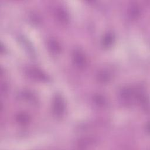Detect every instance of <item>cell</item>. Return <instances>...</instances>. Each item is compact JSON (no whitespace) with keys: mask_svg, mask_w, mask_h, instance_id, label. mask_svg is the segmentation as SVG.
<instances>
[{"mask_svg":"<svg viewBox=\"0 0 150 150\" xmlns=\"http://www.w3.org/2000/svg\"><path fill=\"white\" fill-rule=\"evenodd\" d=\"M48 47L50 52L54 54H57L60 53L61 47L59 43L53 39H50L48 41Z\"/></svg>","mask_w":150,"mask_h":150,"instance_id":"4","label":"cell"},{"mask_svg":"<svg viewBox=\"0 0 150 150\" xmlns=\"http://www.w3.org/2000/svg\"><path fill=\"white\" fill-rule=\"evenodd\" d=\"M73 61L79 68H83L87 63V59L84 54L79 49H76L73 53Z\"/></svg>","mask_w":150,"mask_h":150,"instance_id":"2","label":"cell"},{"mask_svg":"<svg viewBox=\"0 0 150 150\" xmlns=\"http://www.w3.org/2000/svg\"><path fill=\"white\" fill-rule=\"evenodd\" d=\"M97 76L99 81H100L102 83H106L111 78V76L108 73V72L104 70L100 71Z\"/></svg>","mask_w":150,"mask_h":150,"instance_id":"8","label":"cell"},{"mask_svg":"<svg viewBox=\"0 0 150 150\" xmlns=\"http://www.w3.org/2000/svg\"><path fill=\"white\" fill-rule=\"evenodd\" d=\"M140 14V9L136 5L131 6L130 9V15L132 17L137 18Z\"/></svg>","mask_w":150,"mask_h":150,"instance_id":"10","label":"cell"},{"mask_svg":"<svg viewBox=\"0 0 150 150\" xmlns=\"http://www.w3.org/2000/svg\"><path fill=\"white\" fill-rule=\"evenodd\" d=\"M94 101L96 104H97L98 105H103L105 104V98H103V96H96L94 97Z\"/></svg>","mask_w":150,"mask_h":150,"instance_id":"11","label":"cell"},{"mask_svg":"<svg viewBox=\"0 0 150 150\" xmlns=\"http://www.w3.org/2000/svg\"><path fill=\"white\" fill-rule=\"evenodd\" d=\"M16 120L19 124L25 125L28 123L30 120V118L26 114L20 113L16 116Z\"/></svg>","mask_w":150,"mask_h":150,"instance_id":"9","label":"cell"},{"mask_svg":"<svg viewBox=\"0 0 150 150\" xmlns=\"http://www.w3.org/2000/svg\"><path fill=\"white\" fill-rule=\"evenodd\" d=\"M56 15L58 19L62 23H66L69 21V16L67 13L62 9H59L57 11Z\"/></svg>","mask_w":150,"mask_h":150,"instance_id":"7","label":"cell"},{"mask_svg":"<svg viewBox=\"0 0 150 150\" xmlns=\"http://www.w3.org/2000/svg\"><path fill=\"white\" fill-rule=\"evenodd\" d=\"M64 102L63 98L59 95H56L53 99L52 104V110L53 113L59 117L61 116L64 111Z\"/></svg>","mask_w":150,"mask_h":150,"instance_id":"1","label":"cell"},{"mask_svg":"<svg viewBox=\"0 0 150 150\" xmlns=\"http://www.w3.org/2000/svg\"><path fill=\"white\" fill-rule=\"evenodd\" d=\"M29 74L31 77L39 80H45L46 77L43 74L42 71L38 70L37 69H30L29 70Z\"/></svg>","mask_w":150,"mask_h":150,"instance_id":"6","label":"cell"},{"mask_svg":"<svg viewBox=\"0 0 150 150\" xmlns=\"http://www.w3.org/2000/svg\"><path fill=\"white\" fill-rule=\"evenodd\" d=\"M114 36L113 33H107L103 38L102 43L104 47H108L111 46L114 42Z\"/></svg>","mask_w":150,"mask_h":150,"instance_id":"5","label":"cell"},{"mask_svg":"<svg viewBox=\"0 0 150 150\" xmlns=\"http://www.w3.org/2000/svg\"><path fill=\"white\" fill-rule=\"evenodd\" d=\"M137 93V91L134 90L133 88L126 87L121 90L120 96L123 101L128 103H130L133 98H135L136 99Z\"/></svg>","mask_w":150,"mask_h":150,"instance_id":"3","label":"cell"}]
</instances>
